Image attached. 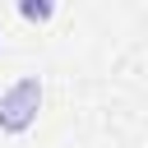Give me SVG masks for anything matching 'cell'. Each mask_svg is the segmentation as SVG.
<instances>
[{
    "label": "cell",
    "mask_w": 148,
    "mask_h": 148,
    "mask_svg": "<svg viewBox=\"0 0 148 148\" xmlns=\"http://www.w3.org/2000/svg\"><path fill=\"white\" fill-rule=\"evenodd\" d=\"M18 5V14L28 18V23H46L51 14H56V0H14Z\"/></svg>",
    "instance_id": "7a4b0ae2"
},
{
    "label": "cell",
    "mask_w": 148,
    "mask_h": 148,
    "mask_svg": "<svg viewBox=\"0 0 148 148\" xmlns=\"http://www.w3.org/2000/svg\"><path fill=\"white\" fill-rule=\"evenodd\" d=\"M37 106H42V83H37V79H18V83L0 97V130L23 134V130L37 120Z\"/></svg>",
    "instance_id": "6da1fadb"
}]
</instances>
